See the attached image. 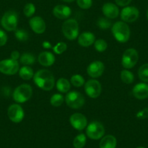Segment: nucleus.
Returning a JSON list of instances; mask_svg holds the SVG:
<instances>
[{
	"mask_svg": "<svg viewBox=\"0 0 148 148\" xmlns=\"http://www.w3.org/2000/svg\"><path fill=\"white\" fill-rule=\"evenodd\" d=\"M134 97L138 99H145L148 97V84L146 83H139L134 86L132 89Z\"/></svg>",
	"mask_w": 148,
	"mask_h": 148,
	"instance_id": "a211bd4d",
	"label": "nucleus"
},
{
	"mask_svg": "<svg viewBox=\"0 0 148 148\" xmlns=\"http://www.w3.org/2000/svg\"><path fill=\"white\" fill-rule=\"evenodd\" d=\"M71 83L75 87H81L85 84L84 79L79 74H75L71 78Z\"/></svg>",
	"mask_w": 148,
	"mask_h": 148,
	"instance_id": "c85d7f7f",
	"label": "nucleus"
},
{
	"mask_svg": "<svg viewBox=\"0 0 148 148\" xmlns=\"http://www.w3.org/2000/svg\"><path fill=\"white\" fill-rule=\"evenodd\" d=\"M76 3L79 8L82 10H88L92 8L93 0H76Z\"/></svg>",
	"mask_w": 148,
	"mask_h": 148,
	"instance_id": "f704fd0d",
	"label": "nucleus"
},
{
	"mask_svg": "<svg viewBox=\"0 0 148 148\" xmlns=\"http://www.w3.org/2000/svg\"><path fill=\"white\" fill-rule=\"evenodd\" d=\"M84 90L86 95L92 99L99 97L102 92V85L99 81L96 79L88 80L84 84Z\"/></svg>",
	"mask_w": 148,
	"mask_h": 148,
	"instance_id": "9d476101",
	"label": "nucleus"
},
{
	"mask_svg": "<svg viewBox=\"0 0 148 148\" xmlns=\"http://www.w3.org/2000/svg\"><path fill=\"white\" fill-rule=\"evenodd\" d=\"M104 71H105V65L103 64V62L99 60H96L91 62L86 69L88 75L92 79L99 78V76H102Z\"/></svg>",
	"mask_w": 148,
	"mask_h": 148,
	"instance_id": "4468645a",
	"label": "nucleus"
},
{
	"mask_svg": "<svg viewBox=\"0 0 148 148\" xmlns=\"http://www.w3.org/2000/svg\"><path fill=\"white\" fill-rule=\"evenodd\" d=\"M117 145L116 138L113 135H106L101 139L99 148H116Z\"/></svg>",
	"mask_w": 148,
	"mask_h": 148,
	"instance_id": "412c9836",
	"label": "nucleus"
},
{
	"mask_svg": "<svg viewBox=\"0 0 148 148\" xmlns=\"http://www.w3.org/2000/svg\"><path fill=\"white\" fill-rule=\"evenodd\" d=\"M57 89L61 93H67L71 89V83L65 78H60L56 83Z\"/></svg>",
	"mask_w": 148,
	"mask_h": 148,
	"instance_id": "4be33fe9",
	"label": "nucleus"
},
{
	"mask_svg": "<svg viewBox=\"0 0 148 148\" xmlns=\"http://www.w3.org/2000/svg\"><path fill=\"white\" fill-rule=\"evenodd\" d=\"M64 102V97L61 94H55L50 98V104L54 107H60Z\"/></svg>",
	"mask_w": 148,
	"mask_h": 148,
	"instance_id": "2f4dec72",
	"label": "nucleus"
},
{
	"mask_svg": "<svg viewBox=\"0 0 148 148\" xmlns=\"http://www.w3.org/2000/svg\"><path fill=\"white\" fill-rule=\"evenodd\" d=\"M36 12V6L31 2L25 4L23 8V14L27 18H32Z\"/></svg>",
	"mask_w": 148,
	"mask_h": 148,
	"instance_id": "7c9ffc66",
	"label": "nucleus"
},
{
	"mask_svg": "<svg viewBox=\"0 0 148 148\" xmlns=\"http://www.w3.org/2000/svg\"><path fill=\"white\" fill-rule=\"evenodd\" d=\"M8 116L11 121L18 123L23 120L25 113L23 108L19 104H12L8 108Z\"/></svg>",
	"mask_w": 148,
	"mask_h": 148,
	"instance_id": "f8f14e48",
	"label": "nucleus"
},
{
	"mask_svg": "<svg viewBox=\"0 0 148 148\" xmlns=\"http://www.w3.org/2000/svg\"><path fill=\"white\" fill-rule=\"evenodd\" d=\"M70 123L73 128L78 131H82L87 126V119L84 115L79 113H73L70 117Z\"/></svg>",
	"mask_w": 148,
	"mask_h": 148,
	"instance_id": "ddd939ff",
	"label": "nucleus"
},
{
	"mask_svg": "<svg viewBox=\"0 0 148 148\" xmlns=\"http://www.w3.org/2000/svg\"><path fill=\"white\" fill-rule=\"evenodd\" d=\"M34 82L38 87L45 91H50L55 85L53 74L47 69L39 70L34 73Z\"/></svg>",
	"mask_w": 148,
	"mask_h": 148,
	"instance_id": "f257e3e1",
	"label": "nucleus"
},
{
	"mask_svg": "<svg viewBox=\"0 0 148 148\" xmlns=\"http://www.w3.org/2000/svg\"><path fill=\"white\" fill-rule=\"evenodd\" d=\"M33 95V89L31 85L23 84L17 86L12 94V97L17 103H24L31 99Z\"/></svg>",
	"mask_w": 148,
	"mask_h": 148,
	"instance_id": "20e7f679",
	"label": "nucleus"
},
{
	"mask_svg": "<svg viewBox=\"0 0 148 148\" xmlns=\"http://www.w3.org/2000/svg\"><path fill=\"white\" fill-rule=\"evenodd\" d=\"M112 34L116 41L120 43H126L130 39L131 31L129 26L123 21H117L112 25Z\"/></svg>",
	"mask_w": 148,
	"mask_h": 148,
	"instance_id": "f03ea898",
	"label": "nucleus"
},
{
	"mask_svg": "<svg viewBox=\"0 0 148 148\" xmlns=\"http://www.w3.org/2000/svg\"><path fill=\"white\" fill-rule=\"evenodd\" d=\"M103 15L108 19H115L120 15V10L116 4L113 2H106L102 7Z\"/></svg>",
	"mask_w": 148,
	"mask_h": 148,
	"instance_id": "2eb2a0df",
	"label": "nucleus"
},
{
	"mask_svg": "<svg viewBox=\"0 0 148 148\" xmlns=\"http://www.w3.org/2000/svg\"><path fill=\"white\" fill-rule=\"evenodd\" d=\"M20 62L25 66H29L35 63L36 58L33 54L29 52H25L21 55L19 59Z\"/></svg>",
	"mask_w": 148,
	"mask_h": 148,
	"instance_id": "b1692460",
	"label": "nucleus"
},
{
	"mask_svg": "<svg viewBox=\"0 0 148 148\" xmlns=\"http://www.w3.org/2000/svg\"><path fill=\"white\" fill-rule=\"evenodd\" d=\"M139 79L145 83L148 82V63L142 65L138 71Z\"/></svg>",
	"mask_w": 148,
	"mask_h": 148,
	"instance_id": "bb28decb",
	"label": "nucleus"
},
{
	"mask_svg": "<svg viewBox=\"0 0 148 148\" xmlns=\"http://www.w3.org/2000/svg\"><path fill=\"white\" fill-rule=\"evenodd\" d=\"M20 65L18 60L5 59L0 61V73L8 76L15 75L19 71Z\"/></svg>",
	"mask_w": 148,
	"mask_h": 148,
	"instance_id": "1a4fd4ad",
	"label": "nucleus"
},
{
	"mask_svg": "<svg viewBox=\"0 0 148 148\" xmlns=\"http://www.w3.org/2000/svg\"><path fill=\"white\" fill-rule=\"evenodd\" d=\"M19 76L22 79L25 81L31 80L34 78V73L32 68L30 66H23L19 69Z\"/></svg>",
	"mask_w": 148,
	"mask_h": 148,
	"instance_id": "5701e85b",
	"label": "nucleus"
},
{
	"mask_svg": "<svg viewBox=\"0 0 148 148\" xmlns=\"http://www.w3.org/2000/svg\"><path fill=\"white\" fill-rule=\"evenodd\" d=\"M121 79L123 83L126 84H130L133 83L134 81V76L133 73L129 71V70L125 69L123 70L121 73Z\"/></svg>",
	"mask_w": 148,
	"mask_h": 148,
	"instance_id": "393cba45",
	"label": "nucleus"
},
{
	"mask_svg": "<svg viewBox=\"0 0 148 148\" xmlns=\"http://www.w3.org/2000/svg\"><path fill=\"white\" fill-rule=\"evenodd\" d=\"M42 47H43L44 49H52L53 48L52 47V44L50 43L49 42H47V41H45L42 43Z\"/></svg>",
	"mask_w": 148,
	"mask_h": 148,
	"instance_id": "ea45409f",
	"label": "nucleus"
},
{
	"mask_svg": "<svg viewBox=\"0 0 148 148\" xmlns=\"http://www.w3.org/2000/svg\"><path fill=\"white\" fill-rule=\"evenodd\" d=\"M86 143V136L84 134H79L74 138L73 145L74 148H83Z\"/></svg>",
	"mask_w": 148,
	"mask_h": 148,
	"instance_id": "a878e982",
	"label": "nucleus"
},
{
	"mask_svg": "<svg viewBox=\"0 0 148 148\" xmlns=\"http://www.w3.org/2000/svg\"><path fill=\"white\" fill-rule=\"evenodd\" d=\"M8 42V35L3 30L0 29V47H3Z\"/></svg>",
	"mask_w": 148,
	"mask_h": 148,
	"instance_id": "e433bc0d",
	"label": "nucleus"
},
{
	"mask_svg": "<svg viewBox=\"0 0 148 148\" xmlns=\"http://www.w3.org/2000/svg\"><path fill=\"white\" fill-rule=\"evenodd\" d=\"M38 61L39 64L44 67H49L55 62V57L52 52L45 51L41 52L38 56Z\"/></svg>",
	"mask_w": 148,
	"mask_h": 148,
	"instance_id": "aec40b11",
	"label": "nucleus"
},
{
	"mask_svg": "<svg viewBox=\"0 0 148 148\" xmlns=\"http://www.w3.org/2000/svg\"><path fill=\"white\" fill-rule=\"evenodd\" d=\"M136 116L138 119H141V120L148 119V108H144L142 110L139 111V112L136 113Z\"/></svg>",
	"mask_w": 148,
	"mask_h": 148,
	"instance_id": "c9c22d12",
	"label": "nucleus"
},
{
	"mask_svg": "<svg viewBox=\"0 0 148 148\" xmlns=\"http://www.w3.org/2000/svg\"><path fill=\"white\" fill-rule=\"evenodd\" d=\"M132 2V0H115L116 5L119 7H122V8L129 6Z\"/></svg>",
	"mask_w": 148,
	"mask_h": 148,
	"instance_id": "4c0bfd02",
	"label": "nucleus"
},
{
	"mask_svg": "<svg viewBox=\"0 0 148 148\" xmlns=\"http://www.w3.org/2000/svg\"><path fill=\"white\" fill-rule=\"evenodd\" d=\"M10 57H11V59L15 60H18L20 59L21 55H20V53L18 51L15 50V51H12V52H11Z\"/></svg>",
	"mask_w": 148,
	"mask_h": 148,
	"instance_id": "58836bf2",
	"label": "nucleus"
},
{
	"mask_svg": "<svg viewBox=\"0 0 148 148\" xmlns=\"http://www.w3.org/2000/svg\"><path fill=\"white\" fill-rule=\"evenodd\" d=\"M139 60V54L134 48L127 49L123 54L121 64L126 69H131L136 65Z\"/></svg>",
	"mask_w": 148,
	"mask_h": 148,
	"instance_id": "6e6552de",
	"label": "nucleus"
},
{
	"mask_svg": "<svg viewBox=\"0 0 148 148\" xmlns=\"http://www.w3.org/2000/svg\"><path fill=\"white\" fill-rule=\"evenodd\" d=\"M147 20H148V10H147Z\"/></svg>",
	"mask_w": 148,
	"mask_h": 148,
	"instance_id": "79ce46f5",
	"label": "nucleus"
},
{
	"mask_svg": "<svg viewBox=\"0 0 148 148\" xmlns=\"http://www.w3.org/2000/svg\"><path fill=\"white\" fill-rule=\"evenodd\" d=\"M121 19L126 23H134L139 18V11L134 6L124 7L121 11Z\"/></svg>",
	"mask_w": 148,
	"mask_h": 148,
	"instance_id": "9b49d317",
	"label": "nucleus"
},
{
	"mask_svg": "<svg viewBox=\"0 0 148 148\" xmlns=\"http://www.w3.org/2000/svg\"><path fill=\"white\" fill-rule=\"evenodd\" d=\"M67 48H68V47H67L66 44L65 42H58L56 45H55V47L52 48V49H53L54 52L55 54H57V55H61V54H62L67 50Z\"/></svg>",
	"mask_w": 148,
	"mask_h": 148,
	"instance_id": "72a5a7b5",
	"label": "nucleus"
},
{
	"mask_svg": "<svg viewBox=\"0 0 148 148\" xmlns=\"http://www.w3.org/2000/svg\"><path fill=\"white\" fill-rule=\"evenodd\" d=\"M97 25L101 30H108L112 26L110 20L107 18H99L97 21Z\"/></svg>",
	"mask_w": 148,
	"mask_h": 148,
	"instance_id": "c756f323",
	"label": "nucleus"
},
{
	"mask_svg": "<svg viewBox=\"0 0 148 148\" xmlns=\"http://www.w3.org/2000/svg\"><path fill=\"white\" fill-rule=\"evenodd\" d=\"M65 100L66 105L72 109L81 108L85 103V98L84 95L77 91L68 92L65 96Z\"/></svg>",
	"mask_w": 148,
	"mask_h": 148,
	"instance_id": "423d86ee",
	"label": "nucleus"
},
{
	"mask_svg": "<svg viewBox=\"0 0 148 148\" xmlns=\"http://www.w3.org/2000/svg\"><path fill=\"white\" fill-rule=\"evenodd\" d=\"M18 15L15 11L9 10L5 12L1 19V25L8 31H14L17 29Z\"/></svg>",
	"mask_w": 148,
	"mask_h": 148,
	"instance_id": "39448f33",
	"label": "nucleus"
},
{
	"mask_svg": "<svg viewBox=\"0 0 148 148\" xmlns=\"http://www.w3.org/2000/svg\"><path fill=\"white\" fill-rule=\"evenodd\" d=\"M105 127L102 123L96 121H92L86 126V136L89 139H94V140L102 139L105 134Z\"/></svg>",
	"mask_w": 148,
	"mask_h": 148,
	"instance_id": "0eeeda50",
	"label": "nucleus"
},
{
	"mask_svg": "<svg viewBox=\"0 0 148 148\" xmlns=\"http://www.w3.org/2000/svg\"><path fill=\"white\" fill-rule=\"evenodd\" d=\"M94 46H95V49L98 52H103L108 48V43L104 39H99L97 40H95Z\"/></svg>",
	"mask_w": 148,
	"mask_h": 148,
	"instance_id": "473e14b6",
	"label": "nucleus"
},
{
	"mask_svg": "<svg viewBox=\"0 0 148 148\" xmlns=\"http://www.w3.org/2000/svg\"><path fill=\"white\" fill-rule=\"evenodd\" d=\"M15 36L19 42H26L29 39V33L24 29H16L15 31Z\"/></svg>",
	"mask_w": 148,
	"mask_h": 148,
	"instance_id": "cd10ccee",
	"label": "nucleus"
},
{
	"mask_svg": "<svg viewBox=\"0 0 148 148\" xmlns=\"http://www.w3.org/2000/svg\"><path fill=\"white\" fill-rule=\"evenodd\" d=\"M52 13L55 18L60 20H67L72 14V10L65 5H58L54 7Z\"/></svg>",
	"mask_w": 148,
	"mask_h": 148,
	"instance_id": "f3484780",
	"label": "nucleus"
},
{
	"mask_svg": "<svg viewBox=\"0 0 148 148\" xmlns=\"http://www.w3.org/2000/svg\"><path fill=\"white\" fill-rule=\"evenodd\" d=\"M61 1L63 2H65V3H72V2H73L76 0H61Z\"/></svg>",
	"mask_w": 148,
	"mask_h": 148,
	"instance_id": "a19ab883",
	"label": "nucleus"
},
{
	"mask_svg": "<svg viewBox=\"0 0 148 148\" xmlns=\"http://www.w3.org/2000/svg\"><path fill=\"white\" fill-rule=\"evenodd\" d=\"M95 42V36L93 33L86 31L83 32L78 36V43L81 47H89Z\"/></svg>",
	"mask_w": 148,
	"mask_h": 148,
	"instance_id": "6ab92c4d",
	"label": "nucleus"
},
{
	"mask_svg": "<svg viewBox=\"0 0 148 148\" xmlns=\"http://www.w3.org/2000/svg\"><path fill=\"white\" fill-rule=\"evenodd\" d=\"M62 32L64 36L70 41L75 40L79 34V25L76 19H67L62 25Z\"/></svg>",
	"mask_w": 148,
	"mask_h": 148,
	"instance_id": "7ed1b4c3",
	"label": "nucleus"
},
{
	"mask_svg": "<svg viewBox=\"0 0 148 148\" xmlns=\"http://www.w3.org/2000/svg\"><path fill=\"white\" fill-rule=\"evenodd\" d=\"M29 25L31 30L36 34H42L46 31V23L40 16H34L30 19Z\"/></svg>",
	"mask_w": 148,
	"mask_h": 148,
	"instance_id": "dca6fc26",
	"label": "nucleus"
},
{
	"mask_svg": "<svg viewBox=\"0 0 148 148\" xmlns=\"http://www.w3.org/2000/svg\"><path fill=\"white\" fill-rule=\"evenodd\" d=\"M136 148H145V147H138Z\"/></svg>",
	"mask_w": 148,
	"mask_h": 148,
	"instance_id": "37998d69",
	"label": "nucleus"
}]
</instances>
